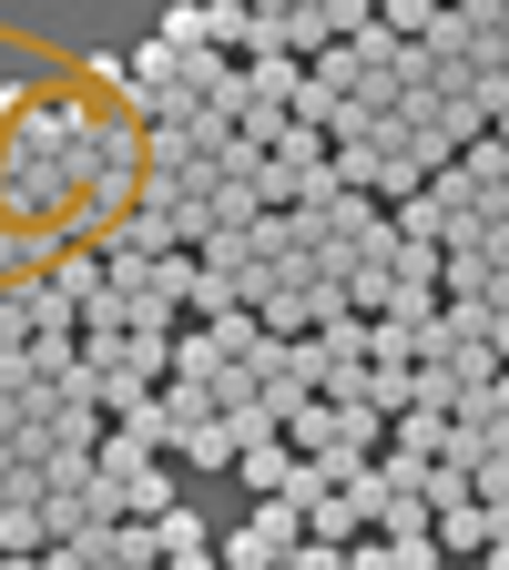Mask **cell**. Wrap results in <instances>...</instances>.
Returning <instances> with one entry per match:
<instances>
[{
	"label": "cell",
	"mask_w": 509,
	"mask_h": 570,
	"mask_svg": "<svg viewBox=\"0 0 509 570\" xmlns=\"http://www.w3.org/2000/svg\"><path fill=\"white\" fill-rule=\"evenodd\" d=\"M489 570H509V540H499V550H489Z\"/></svg>",
	"instance_id": "cell-6"
},
{
	"label": "cell",
	"mask_w": 509,
	"mask_h": 570,
	"mask_svg": "<svg viewBox=\"0 0 509 570\" xmlns=\"http://www.w3.org/2000/svg\"><path fill=\"white\" fill-rule=\"evenodd\" d=\"M154 459H164V449H154V439H133V428H112V439H102V479H143Z\"/></svg>",
	"instance_id": "cell-5"
},
{
	"label": "cell",
	"mask_w": 509,
	"mask_h": 570,
	"mask_svg": "<svg viewBox=\"0 0 509 570\" xmlns=\"http://www.w3.org/2000/svg\"><path fill=\"white\" fill-rule=\"evenodd\" d=\"M154 540H164V560H214V530H204V510H164V520H154Z\"/></svg>",
	"instance_id": "cell-4"
},
{
	"label": "cell",
	"mask_w": 509,
	"mask_h": 570,
	"mask_svg": "<svg viewBox=\"0 0 509 570\" xmlns=\"http://www.w3.org/2000/svg\"><path fill=\"white\" fill-rule=\"evenodd\" d=\"M388 449H408V459L439 469V459H449V417H439V407H408V417L388 428Z\"/></svg>",
	"instance_id": "cell-2"
},
{
	"label": "cell",
	"mask_w": 509,
	"mask_h": 570,
	"mask_svg": "<svg viewBox=\"0 0 509 570\" xmlns=\"http://www.w3.org/2000/svg\"><path fill=\"white\" fill-rule=\"evenodd\" d=\"M235 469H245V489H255V499H275L285 479H296V449H285V439H255V449H245Z\"/></svg>",
	"instance_id": "cell-3"
},
{
	"label": "cell",
	"mask_w": 509,
	"mask_h": 570,
	"mask_svg": "<svg viewBox=\"0 0 509 570\" xmlns=\"http://www.w3.org/2000/svg\"><path fill=\"white\" fill-rule=\"evenodd\" d=\"M123 489V520H164V510H184V489H174V469L154 459V469H143V479H112Z\"/></svg>",
	"instance_id": "cell-1"
},
{
	"label": "cell",
	"mask_w": 509,
	"mask_h": 570,
	"mask_svg": "<svg viewBox=\"0 0 509 570\" xmlns=\"http://www.w3.org/2000/svg\"><path fill=\"white\" fill-rule=\"evenodd\" d=\"M489 132H499V142H509V112H499V122H489Z\"/></svg>",
	"instance_id": "cell-7"
}]
</instances>
